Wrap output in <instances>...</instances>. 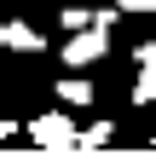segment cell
Wrapping results in <instances>:
<instances>
[{"instance_id": "8992f818", "label": "cell", "mask_w": 156, "mask_h": 156, "mask_svg": "<svg viewBox=\"0 0 156 156\" xmlns=\"http://www.w3.org/2000/svg\"><path fill=\"white\" fill-rule=\"evenodd\" d=\"M104 145H110V122H93L81 133V151H104Z\"/></svg>"}, {"instance_id": "6da1fadb", "label": "cell", "mask_w": 156, "mask_h": 156, "mask_svg": "<svg viewBox=\"0 0 156 156\" xmlns=\"http://www.w3.org/2000/svg\"><path fill=\"white\" fill-rule=\"evenodd\" d=\"M104 46H110V23H87V29H69V41H64L58 52H64L69 69H81V64L104 58Z\"/></svg>"}, {"instance_id": "7a4b0ae2", "label": "cell", "mask_w": 156, "mask_h": 156, "mask_svg": "<svg viewBox=\"0 0 156 156\" xmlns=\"http://www.w3.org/2000/svg\"><path fill=\"white\" fill-rule=\"evenodd\" d=\"M29 139L41 151H81V133L69 127V116H35L29 122Z\"/></svg>"}, {"instance_id": "52a82bcc", "label": "cell", "mask_w": 156, "mask_h": 156, "mask_svg": "<svg viewBox=\"0 0 156 156\" xmlns=\"http://www.w3.org/2000/svg\"><path fill=\"white\" fill-rule=\"evenodd\" d=\"M87 23H98V12H81L75 0L64 6V29H87Z\"/></svg>"}, {"instance_id": "277c9868", "label": "cell", "mask_w": 156, "mask_h": 156, "mask_svg": "<svg viewBox=\"0 0 156 156\" xmlns=\"http://www.w3.org/2000/svg\"><path fill=\"white\" fill-rule=\"evenodd\" d=\"M58 98H64V104H93V87H87L81 75H64V81H58Z\"/></svg>"}, {"instance_id": "3957f363", "label": "cell", "mask_w": 156, "mask_h": 156, "mask_svg": "<svg viewBox=\"0 0 156 156\" xmlns=\"http://www.w3.org/2000/svg\"><path fill=\"white\" fill-rule=\"evenodd\" d=\"M0 41H6L12 52H41V46H46V41H41L35 29H23V23H6V35H0Z\"/></svg>"}, {"instance_id": "30bf717a", "label": "cell", "mask_w": 156, "mask_h": 156, "mask_svg": "<svg viewBox=\"0 0 156 156\" xmlns=\"http://www.w3.org/2000/svg\"><path fill=\"white\" fill-rule=\"evenodd\" d=\"M151 145H156V133H151Z\"/></svg>"}, {"instance_id": "9c48e42d", "label": "cell", "mask_w": 156, "mask_h": 156, "mask_svg": "<svg viewBox=\"0 0 156 156\" xmlns=\"http://www.w3.org/2000/svg\"><path fill=\"white\" fill-rule=\"evenodd\" d=\"M133 58H139V64H156V41H145V46H139Z\"/></svg>"}, {"instance_id": "ba28073f", "label": "cell", "mask_w": 156, "mask_h": 156, "mask_svg": "<svg viewBox=\"0 0 156 156\" xmlns=\"http://www.w3.org/2000/svg\"><path fill=\"white\" fill-rule=\"evenodd\" d=\"M122 12H156V0H116Z\"/></svg>"}, {"instance_id": "5b68a950", "label": "cell", "mask_w": 156, "mask_h": 156, "mask_svg": "<svg viewBox=\"0 0 156 156\" xmlns=\"http://www.w3.org/2000/svg\"><path fill=\"white\" fill-rule=\"evenodd\" d=\"M133 98H139V104H156V64H139V81H133Z\"/></svg>"}]
</instances>
